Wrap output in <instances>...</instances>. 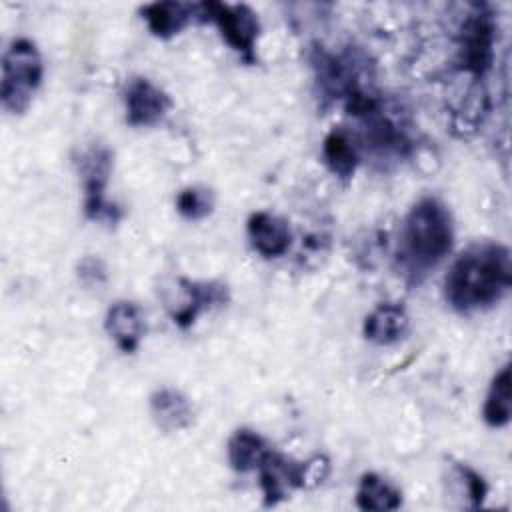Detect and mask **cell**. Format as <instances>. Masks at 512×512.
I'll return each instance as SVG.
<instances>
[{
  "instance_id": "cell-3",
  "label": "cell",
  "mask_w": 512,
  "mask_h": 512,
  "mask_svg": "<svg viewBox=\"0 0 512 512\" xmlns=\"http://www.w3.org/2000/svg\"><path fill=\"white\" fill-rule=\"evenodd\" d=\"M44 78L42 54L34 40L14 38L2 54L0 100L8 114L20 116L28 110Z\"/></svg>"
},
{
  "instance_id": "cell-18",
  "label": "cell",
  "mask_w": 512,
  "mask_h": 512,
  "mask_svg": "<svg viewBox=\"0 0 512 512\" xmlns=\"http://www.w3.org/2000/svg\"><path fill=\"white\" fill-rule=\"evenodd\" d=\"M510 364L506 362L492 378L482 406V420L490 428H504L510 422Z\"/></svg>"
},
{
  "instance_id": "cell-6",
  "label": "cell",
  "mask_w": 512,
  "mask_h": 512,
  "mask_svg": "<svg viewBox=\"0 0 512 512\" xmlns=\"http://www.w3.org/2000/svg\"><path fill=\"white\" fill-rule=\"evenodd\" d=\"M496 22L490 6L470 4L456 38L458 68L474 78H484L494 62Z\"/></svg>"
},
{
  "instance_id": "cell-17",
  "label": "cell",
  "mask_w": 512,
  "mask_h": 512,
  "mask_svg": "<svg viewBox=\"0 0 512 512\" xmlns=\"http://www.w3.org/2000/svg\"><path fill=\"white\" fill-rule=\"evenodd\" d=\"M356 506L360 510L390 512L402 506V492L390 480L376 472H366L360 476L356 488Z\"/></svg>"
},
{
  "instance_id": "cell-14",
  "label": "cell",
  "mask_w": 512,
  "mask_h": 512,
  "mask_svg": "<svg viewBox=\"0 0 512 512\" xmlns=\"http://www.w3.org/2000/svg\"><path fill=\"white\" fill-rule=\"evenodd\" d=\"M140 16L156 38L166 40L180 34L198 16V4L176 0L150 2L140 6Z\"/></svg>"
},
{
  "instance_id": "cell-1",
  "label": "cell",
  "mask_w": 512,
  "mask_h": 512,
  "mask_svg": "<svg viewBox=\"0 0 512 512\" xmlns=\"http://www.w3.org/2000/svg\"><path fill=\"white\" fill-rule=\"evenodd\" d=\"M512 286L508 246L482 240L464 248L450 264L442 292L446 304L458 314H474L498 304Z\"/></svg>"
},
{
  "instance_id": "cell-10",
  "label": "cell",
  "mask_w": 512,
  "mask_h": 512,
  "mask_svg": "<svg viewBox=\"0 0 512 512\" xmlns=\"http://www.w3.org/2000/svg\"><path fill=\"white\" fill-rule=\"evenodd\" d=\"M248 242L262 258H280L288 252L292 232L288 222L266 210H256L246 220Z\"/></svg>"
},
{
  "instance_id": "cell-21",
  "label": "cell",
  "mask_w": 512,
  "mask_h": 512,
  "mask_svg": "<svg viewBox=\"0 0 512 512\" xmlns=\"http://www.w3.org/2000/svg\"><path fill=\"white\" fill-rule=\"evenodd\" d=\"M76 274L86 288H100L106 284V266L98 256H84L78 262Z\"/></svg>"
},
{
  "instance_id": "cell-20",
  "label": "cell",
  "mask_w": 512,
  "mask_h": 512,
  "mask_svg": "<svg viewBox=\"0 0 512 512\" xmlns=\"http://www.w3.org/2000/svg\"><path fill=\"white\" fill-rule=\"evenodd\" d=\"M452 476L458 480V486L462 488V494L466 496L468 506L470 508H480L486 494H488V484L482 478V474H478L468 464L454 462L452 464Z\"/></svg>"
},
{
  "instance_id": "cell-11",
  "label": "cell",
  "mask_w": 512,
  "mask_h": 512,
  "mask_svg": "<svg viewBox=\"0 0 512 512\" xmlns=\"http://www.w3.org/2000/svg\"><path fill=\"white\" fill-rule=\"evenodd\" d=\"M104 330L120 352L134 354L146 334V318L142 308L132 300H116L106 310Z\"/></svg>"
},
{
  "instance_id": "cell-7",
  "label": "cell",
  "mask_w": 512,
  "mask_h": 512,
  "mask_svg": "<svg viewBox=\"0 0 512 512\" xmlns=\"http://www.w3.org/2000/svg\"><path fill=\"white\" fill-rule=\"evenodd\" d=\"M198 18L216 24L222 40L246 64L256 62V40L260 34V22L256 12L248 4L200 2Z\"/></svg>"
},
{
  "instance_id": "cell-12",
  "label": "cell",
  "mask_w": 512,
  "mask_h": 512,
  "mask_svg": "<svg viewBox=\"0 0 512 512\" xmlns=\"http://www.w3.org/2000/svg\"><path fill=\"white\" fill-rule=\"evenodd\" d=\"M148 408L154 424L166 434L186 430L194 422V406L190 398L170 386L154 390L148 398Z\"/></svg>"
},
{
  "instance_id": "cell-15",
  "label": "cell",
  "mask_w": 512,
  "mask_h": 512,
  "mask_svg": "<svg viewBox=\"0 0 512 512\" xmlns=\"http://www.w3.org/2000/svg\"><path fill=\"white\" fill-rule=\"evenodd\" d=\"M322 160L336 178L348 182L360 162V146L354 134L346 128H332L322 140Z\"/></svg>"
},
{
  "instance_id": "cell-19",
  "label": "cell",
  "mask_w": 512,
  "mask_h": 512,
  "mask_svg": "<svg viewBox=\"0 0 512 512\" xmlns=\"http://www.w3.org/2000/svg\"><path fill=\"white\" fill-rule=\"evenodd\" d=\"M176 210L190 222L204 220L214 210V192L206 186H186L176 196Z\"/></svg>"
},
{
  "instance_id": "cell-8",
  "label": "cell",
  "mask_w": 512,
  "mask_h": 512,
  "mask_svg": "<svg viewBox=\"0 0 512 512\" xmlns=\"http://www.w3.org/2000/svg\"><path fill=\"white\" fill-rule=\"evenodd\" d=\"M172 108V98L144 76H134L124 88L126 124L132 128H148L160 124Z\"/></svg>"
},
{
  "instance_id": "cell-13",
  "label": "cell",
  "mask_w": 512,
  "mask_h": 512,
  "mask_svg": "<svg viewBox=\"0 0 512 512\" xmlns=\"http://www.w3.org/2000/svg\"><path fill=\"white\" fill-rule=\"evenodd\" d=\"M410 328V316L398 302L378 304L362 324L364 338L376 346H392L400 342Z\"/></svg>"
},
{
  "instance_id": "cell-2",
  "label": "cell",
  "mask_w": 512,
  "mask_h": 512,
  "mask_svg": "<svg viewBox=\"0 0 512 512\" xmlns=\"http://www.w3.org/2000/svg\"><path fill=\"white\" fill-rule=\"evenodd\" d=\"M454 222L448 206L424 196L406 212L398 236V266L410 282H420L452 250Z\"/></svg>"
},
{
  "instance_id": "cell-5",
  "label": "cell",
  "mask_w": 512,
  "mask_h": 512,
  "mask_svg": "<svg viewBox=\"0 0 512 512\" xmlns=\"http://www.w3.org/2000/svg\"><path fill=\"white\" fill-rule=\"evenodd\" d=\"M74 166L82 182L84 216L94 222L116 224L120 220V208L106 200L114 152L102 142H92L74 156Z\"/></svg>"
},
{
  "instance_id": "cell-4",
  "label": "cell",
  "mask_w": 512,
  "mask_h": 512,
  "mask_svg": "<svg viewBox=\"0 0 512 512\" xmlns=\"http://www.w3.org/2000/svg\"><path fill=\"white\" fill-rule=\"evenodd\" d=\"M330 464L324 456L300 462L276 450H270L258 466V482L264 506H276L298 488L318 486L328 476Z\"/></svg>"
},
{
  "instance_id": "cell-9",
  "label": "cell",
  "mask_w": 512,
  "mask_h": 512,
  "mask_svg": "<svg viewBox=\"0 0 512 512\" xmlns=\"http://www.w3.org/2000/svg\"><path fill=\"white\" fill-rule=\"evenodd\" d=\"M178 286L184 292V302L172 312V320L178 328H190L198 314L214 306H224L230 300L228 286L218 280H188L178 278Z\"/></svg>"
},
{
  "instance_id": "cell-16",
  "label": "cell",
  "mask_w": 512,
  "mask_h": 512,
  "mask_svg": "<svg viewBox=\"0 0 512 512\" xmlns=\"http://www.w3.org/2000/svg\"><path fill=\"white\" fill-rule=\"evenodd\" d=\"M272 448L268 446L266 438L250 428H238L232 432L226 444L228 464L236 472H252L258 470L260 462Z\"/></svg>"
}]
</instances>
